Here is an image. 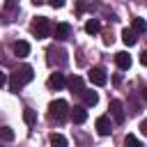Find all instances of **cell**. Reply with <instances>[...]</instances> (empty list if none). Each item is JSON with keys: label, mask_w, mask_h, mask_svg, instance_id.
<instances>
[{"label": "cell", "mask_w": 147, "mask_h": 147, "mask_svg": "<svg viewBox=\"0 0 147 147\" xmlns=\"http://www.w3.org/2000/svg\"><path fill=\"white\" fill-rule=\"evenodd\" d=\"M67 87H69L71 92H78V94L85 90V87H83V78H80V76H71V78L67 80Z\"/></svg>", "instance_id": "10"}, {"label": "cell", "mask_w": 147, "mask_h": 147, "mask_svg": "<svg viewBox=\"0 0 147 147\" xmlns=\"http://www.w3.org/2000/svg\"><path fill=\"white\" fill-rule=\"evenodd\" d=\"M115 64H117L122 71H126V69L131 67V55H129V53H124V51L115 53Z\"/></svg>", "instance_id": "7"}, {"label": "cell", "mask_w": 147, "mask_h": 147, "mask_svg": "<svg viewBox=\"0 0 147 147\" xmlns=\"http://www.w3.org/2000/svg\"><path fill=\"white\" fill-rule=\"evenodd\" d=\"M122 41H124L126 46H136V44H138V34L126 28V30H122Z\"/></svg>", "instance_id": "12"}, {"label": "cell", "mask_w": 147, "mask_h": 147, "mask_svg": "<svg viewBox=\"0 0 147 147\" xmlns=\"http://www.w3.org/2000/svg\"><path fill=\"white\" fill-rule=\"evenodd\" d=\"M23 119H25V124H30V126H32V124L37 122V113H34V110H30V108H25V110H23Z\"/></svg>", "instance_id": "18"}, {"label": "cell", "mask_w": 147, "mask_h": 147, "mask_svg": "<svg viewBox=\"0 0 147 147\" xmlns=\"http://www.w3.org/2000/svg\"><path fill=\"white\" fill-rule=\"evenodd\" d=\"M145 30H147V23H145V18L136 16V18H133V32H136V34H140V32H145Z\"/></svg>", "instance_id": "17"}, {"label": "cell", "mask_w": 147, "mask_h": 147, "mask_svg": "<svg viewBox=\"0 0 147 147\" xmlns=\"http://www.w3.org/2000/svg\"><path fill=\"white\" fill-rule=\"evenodd\" d=\"M48 110H51V117H53V119L62 122V119L67 117V113H69V103H67L64 99H55V101H51Z\"/></svg>", "instance_id": "2"}, {"label": "cell", "mask_w": 147, "mask_h": 147, "mask_svg": "<svg viewBox=\"0 0 147 147\" xmlns=\"http://www.w3.org/2000/svg\"><path fill=\"white\" fill-rule=\"evenodd\" d=\"M32 2H34V5H39V2H44V0H32ZM48 2H51L53 7H57V9H60V7L64 5V0H48Z\"/></svg>", "instance_id": "21"}, {"label": "cell", "mask_w": 147, "mask_h": 147, "mask_svg": "<svg viewBox=\"0 0 147 147\" xmlns=\"http://www.w3.org/2000/svg\"><path fill=\"white\" fill-rule=\"evenodd\" d=\"M99 30H101V23H99L96 18H90V21L85 23V32H87V34H96Z\"/></svg>", "instance_id": "16"}, {"label": "cell", "mask_w": 147, "mask_h": 147, "mask_svg": "<svg viewBox=\"0 0 147 147\" xmlns=\"http://www.w3.org/2000/svg\"><path fill=\"white\" fill-rule=\"evenodd\" d=\"M94 126H96V133H99V136H110V131H113V124H110V117H108V115L96 117Z\"/></svg>", "instance_id": "5"}, {"label": "cell", "mask_w": 147, "mask_h": 147, "mask_svg": "<svg viewBox=\"0 0 147 147\" xmlns=\"http://www.w3.org/2000/svg\"><path fill=\"white\" fill-rule=\"evenodd\" d=\"M110 115L115 117V122H119V124L124 122V108H122V101H117V99L110 101Z\"/></svg>", "instance_id": "8"}, {"label": "cell", "mask_w": 147, "mask_h": 147, "mask_svg": "<svg viewBox=\"0 0 147 147\" xmlns=\"http://www.w3.org/2000/svg\"><path fill=\"white\" fill-rule=\"evenodd\" d=\"M140 131H142V133H147V122H145V119L140 122Z\"/></svg>", "instance_id": "23"}, {"label": "cell", "mask_w": 147, "mask_h": 147, "mask_svg": "<svg viewBox=\"0 0 147 147\" xmlns=\"http://www.w3.org/2000/svg\"><path fill=\"white\" fill-rule=\"evenodd\" d=\"M32 78H34V71H32L30 64H25V67H21V69H16V71L11 74V78H9V90H11V92H18V90H21L23 85H28Z\"/></svg>", "instance_id": "1"}, {"label": "cell", "mask_w": 147, "mask_h": 147, "mask_svg": "<svg viewBox=\"0 0 147 147\" xmlns=\"http://www.w3.org/2000/svg\"><path fill=\"white\" fill-rule=\"evenodd\" d=\"M71 119H74L76 124H83V122L87 119V110H85L83 106H74V110H71Z\"/></svg>", "instance_id": "9"}, {"label": "cell", "mask_w": 147, "mask_h": 147, "mask_svg": "<svg viewBox=\"0 0 147 147\" xmlns=\"http://www.w3.org/2000/svg\"><path fill=\"white\" fill-rule=\"evenodd\" d=\"M46 83H48V87H51V90H62V87L67 85V78H64V74H57V71H55V74H51V76H48V80H46Z\"/></svg>", "instance_id": "6"}, {"label": "cell", "mask_w": 147, "mask_h": 147, "mask_svg": "<svg viewBox=\"0 0 147 147\" xmlns=\"http://www.w3.org/2000/svg\"><path fill=\"white\" fill-rule=\"evenodd\" d=\"M5 83H7V74H5V71H0V87H2Z\"/></svg>", "instance_id": "22"}, {"label": "cell", "mask_w": 147, "mask_h": 147, "mask_svg": "<svg viewBox=\"0 0 147 147\" xmlns=\"http://www.w3.org/2000/svg\"><path fill=\"white\" fill-rule=\"evenodd\" d=\"M28 53H30V44H28V41H14V55L25 57Z\"/></svg>", "instance_id": "13"}, {"label": "cell", "mask_w": 147, "mask_h": 147, "mask_svg": "<svg viewBox=\"0 0 147 147\" xmlns=\"http://www.w3.org/2000/svg\"><path fill=\"white\" fill-rule=\"evenodd\" d=\"M32 32H34L39 39L48 37V34H51V21H48L46 16H37V18L32 21Z\"/></svg>", "instance_id": "3"}, {"label": "cell", "mask_w": 147, "mask_h": 147, "mask_svg": "<svg viewBox=\"0 0 147 147\" xmlns=\"http://www.w3.org/2000/svg\"><path fill=\"white\" fill-rule=\"evenodd\" d=\"M51 147H69V142L62 133H53L51 136Z\"/></svg>", "instance_id": "15"}, {"label": "cell", "mask_w": 147, "mask_h": 147, "mask_svg": "<svg viewBox=\"0 0 147 147\" xmlns=\"http://www.w3.org/2000/svg\"><path fill=\"white\" fill-rule=\"evenodd\" d=\"M0 140H14V131L9 126H0Z\"/></svg>", "instance_id": "19"}, {"label": "cell", "mask_w": 147, "mask_h": 147, "mask_svg": "<svg viewBox=\"0 0 147 147\" xmlns=\"http://www.w3.org/2000/svg\"><path fill=\"white\" fill-rule=\"evenodd\" d=\"M124 147H142V145H140V140L136 136H126L124 138Z\"/></svg>", "instance_id": "20"}, {"label": "cell", "mask_w": 147, "mask_h": 147, "mask_svg": "<svg viewBox=\"0 0 147 147\" xmlns=\"http://www.w3.org/2000/svg\"><path fill=\"white\" fill-rule=\"evenodd\" d=\"M87 78H90V83L92 85H106V80H108V76H106V71L101 69V67H92L90 69V74H87Z\"/></svg>", "instance_id": "4"}, {"label": "cell", "mask_w": 147, "mask_h": 147, "mask_svg": "<svg viewBox=\"0 0 147 147\" xmlns=\"http://www.w3.org/2000/svg\"><path fill=\"white\" fill-rule=\"evenodd\" d=\"M80 94H83L85 106H96V101H99V94H96V92H92V90H83Z\"/></svg>", "instance_id": "14"}, {"label": "cell", "mask_w": 147, "mask_h": 147, "mask_svg": "<svg viewBox=\"0 0 147 147\" xmlns=\"http://www.w3.org/2000/svg\"><path fill=\"white\" fill-rule=\"evenodd\" d=\"M14 7V0H7V9H11Z\"/></svg>", "instance_id": "24"}, {"label": "cell", "mask_w": 147, "mask_h": 147, "mask_svg": "<svg viewBox=\"0 0 147 147\" xmlns=\"http://www.w3.org/2000/svg\"><path fill=\"white\" fill-rule=\"evenodd\" d=\"M71 32V25L69 23H57L55 25V39H67Z\"/></svg>", "instance_id": "11"}]
</instances>
